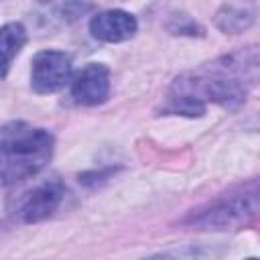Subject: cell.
<instances>
[{
    "instance_id": "cell-1",
    "label": "cell",
    "mask_w": 260,
    "mask_h": 260,
    "mask_svg": "<svg viewBox=\"0 0 260 260\" xmlns=\"http://www.w3.org/2000/svg\"><path fill=\"white\" fill-rule=\"evenodd\" d=\"M260 83V43L246 45L177 75L162 104V114L201 118L209 104L238 110Z\"/></svg>"
},
{
    "instance_id": "cell-2",
    "label": "cell",
    "mask_w": 260,
    "mask_h": 260,
    "mask_svg": "<svg viewBox=\"0 0 260 260\" xmlns=\"http://www.w3.org/2000/svg\"><path fill=\"white\" fill-rule=\"evenodd\" d=\"M55 138L49 130L12 120L0 130V175L2 185L26 181L39 175L53 156Z\"/></svg>"
},
{
    "instance_id": "cell-3",
    "label": "cell",
    "mask_w": 260,
    "mask_h": 260,
    "mask_svg": "<svg viewBox=\"0 0 260 260\" xmlns=\"http://www.w3.org/2000/svg\"><path fill=\"white\" fill-rule=\"evenodd\" d=\"M260 219V177L250 179L191 209L181 225L191 230H238Z\"/></svg>"
},
{
    "instance_id": "cell-4",
    "label": "cell",
    "mask_w": 260,
    "mask_h": 260,
    "mask_svg": "<svg viewBox=\"0 0 260 260\" xmlns=\"http://www.w3.org/2000/svg\"><path fill=\"white\" fill-rule=\"evenodd\" d=\"M73 63L65 51L47 49L30 61V87L37 93H55L71 83Z\"/></svg>"
},
{
    "instance_id": "cell-5",
    "label": "cell",
    "mask_w": 260,
    "mask_h": 260,
    "mask_svg": "<svg viewBox=\"0 0 260 260\" xmlns=\"http://www.w3.org/2000/svg\"><path fill=\"white\" fill-rule=\"evenodd\" d=\"M65 199V187L59 181H47L22 195L16 207V217L22 223H37L51 217Z\"/></svg>"
},
{
    "instance_id": "cell-6",
    "label": "cell",
    "mask_w": 260,
    "mask_h": 260,
    "mask_svg": "<svg viewBox=\"0 0 260 260\" xmlns=\"http://www.w3.org/2000/svg\"><path fill=\"white\" fill-rule=\"evenodd\" d=\"M69 95L77 106H100L110 98V69L104 63H87L69 83Z\"/></svg>"
},
{
    "instance_id": "cell-7",
    "label": "cell",
    "mask_w": 260,
    "mask_h": 260,
    "mask_svg": "<svg viewBox=\"0 0 260 260\" xmlns=\"http://www.w3.org/2000/svg\"><path fill=\"white\" fill-rule=\"evenodd\" d=\"M136 30H138L136 16L126 10H120V8L102 10V12L93 14L89 20V35L102 43L128 41L136 35Z\"/></svg>"
},
{
    "instance_id": "cell-8",
    "label": "cell",
    "mask_w": 260,
    "mask_h": 260,
    "mask_svg": "<svg viewBox=\"0 0 260 260\" xmlns=\"http://www.w3.org/2000/svg\"><path fill=\"white\" fill-rule=\"evenodd\" d=\"M258 18V8L254 4H221L213 16L215 26L223 35H240L248 30Z\"/></svg>"
},
{
    "instance_id": "cell-9",
    "label": "cell",
    "mask_w": 260,
    "mask_h": 260,
    "mask_svg": "<svg viewBox=\"0 0 260 260\" xmlns=\"http://www.w3.org/2000/svg\"><path fill=\"white\" fill-rule=\"evenodd\" d=\"M26 43V30L20 22H6L0 30V51H2V77L8 75V69L14 57Z\"/></svg>"
},
{
    "instance_id": "cell-10",
    "label": "cell",
    "mask_w": 260,
    "mask_h": 260,
    "mask_svg": "<svg viewBox=\"0 0 260 260\" xmlns=\"http://www.w3.org/2000/svg\"><path fill=\"white\" fill-rule=\"evenodd\" d=\"M167 28H169V32L181 35V37H203L205 35L203 26L185 12H175L171 16V20L167 22Z\"/></svg>"
},
{
    "instance_id": "cell-11",
    "label": "cell",
    "mask_w": 260,
    "mask_h": 260,
    "mask_svg": "<svg viewBox=\"0 0 260 260\" xmlns=\"http://www.w3.org/2000/svg\"><path fill=\"white\" fill-rule=\"evenodd\" d=\"M55 8V14L61 18V20H65V22H71V20H75V18H79V16H83L87 10H91L93 6L91 4H77V2H67V4H57V6H53Z\"/></svg>"
},
{
    "instance_id": "cell-12",
    "label": "cell",
    "mask_w": 260,
    "mask_h": 260,
    "mask_svg": "<svg viewBox=\"0 0 260 260\" xmlns=\"http://www.w3.org/2000/svg\"><path fill=\"white\" fill-rule=\"evenodd\" d=\"M248 130H254V132H260V112H256L246 124H244Z\"/></svg>"
},
{
    "instance_id": "cell-13",
    "label": "cell",
    "mask_w": 260,
    "mask_h": 260,
    "mask_svg": "<svg viewBox=\"0 0 260 260\" xmlns=\"http://www.w3.org/2000/svg\"><path fill=\"white\" fill-rule=\"evenodd\" d=\"M144 260H167L165 256H150V258H144Z\"/></svg>"
},
{
    "instance_id": "cell-14",
    "label": "cell",
    "mask_w": 260,
    "mask_h": 260,
    "mask_svg": "<svg viewBox=\"0 0 260 260\" xmlns=\"http://www.w3.org/2000/svg\"><path fill=\"white\" fill-rule=\"evenodd\" d=\"M246 260H260V258H246Z\"/></svg>"
}]
</instances>
